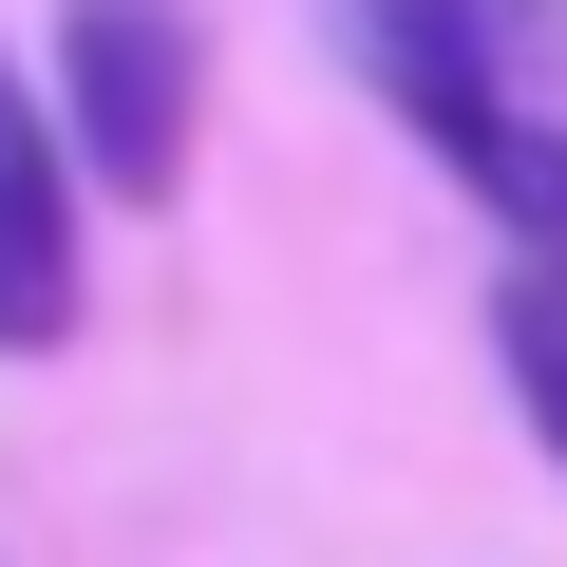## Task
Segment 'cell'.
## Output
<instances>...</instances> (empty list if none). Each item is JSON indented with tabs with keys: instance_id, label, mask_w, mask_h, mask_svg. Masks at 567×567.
Wrapping results in <instances>:
<instances>
[{
	"instance_id": "1",
	"label": "cell",
	"mask_w": 567,
	"mask_h": 567,
	"mask_svg": "<svg viewBox=\"0 0 567 567\" xmlns=\"http://www.w3.org/2000/svg\"><path fill=\"white\" fill-rule=\"evenodd\" d=\"M58 114H76V171L114 208H171L189 189V114H208L189 0H58Z\"/></svg>"
},
{
	"instance_id": "2",
	"label": "cell",
	"mask_w": 567,
	"mask_h": 567,
	"mask_svg": "<svg viewBox=\"0 0 567 567\" xmlns=\"http://www.w3.org/2000/svg\"><path fill=\"white\" fill-rule=\"evenodd\" d=\"M341 39H360V76L416 133H473V114L529 95V58L567 39V0H341Z\"/></svg>"
},
{
	"instance_id": "3",
	"label": "cell",
	"mask_w": 567,
	"mask_h": 567,
	"mask_svg": "<svg viewBox=\"0 0 567 567\" xmlns=\"http://www.w3.org/2000/svg\"><path fill=\"white\" fill-rule=\"evenodd\" d=\"M435 152H454V189L511 227V265H548V284H567V114H529V95H511V114H473V133H435Z\"/></svg>"
},
{
	"instance_id": "4",
	"label": "cell",
	"mask_w": 567,
	"mask_h": 567,
	"mask_svg": "<svg viewBox=\"0 0 567 567\" xmlns=\"http://www.w3.org/2000/svg\"><path fill=\"white\" fill-rule=\"evenodd\" d=\"M76 114H39V76L0 58V246H76Z\"/></svg>"
},
{
	"instance_id": "5",
	"label": "cell",
	"mask_w": 567,
	"mask_h": 567,
	"mask_svg": "<svg viewBox=\"0 0 567 567\" xmlns=\"http://www.w3.org/2000/svg\"><path fill=\"white\" fill-rule=\"evenodd\" d=\"M492 360H511L529 435L567 454V284H548V265H511V284H492Z\"/></svg>"
}]
</instances>
